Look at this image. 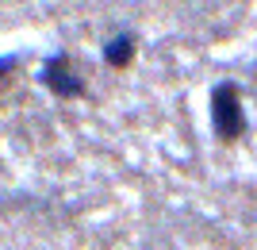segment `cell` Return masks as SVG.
Segmentation results:
<instances>
[{
	"instance_id": "cell-2",
	"label": "cell",
	"mask_w": 257,
	"mask_h": 250,
	"mask_svg": "<svg viewBox=\"0 0 257 250\" xmlns=\"http://www.w3.org/2000/svg\"><path fill=\"white\" fill-rule=\"evenodd\" d=\"M43 85L50 89L54 97H62V100H73L85 93V81H81V73L73 69V62H69V54L65 50H58V54H50L43 62Z\"/></svg>"
},
{
	"instance_id": "cell-3",
	"label": "cell",
	"mask_w": 257,
	"mask_h": 250,
	"mask_svg": "<svg viewBox=\"0 0 257 250\" xmlns=\"http://www.w3.org/2000/svg\"><path fill=\"white\" fill-rule=\"evenodd\" d=\"M104 62L111 65V69H127V65L135 62V35L123 31V35H115V39H107L104 43Z\"/></svg>"
},
{
	"instance_id": "cell-4",
	"label": "cell",
	"mask_w": 257,
	"mask_h": 250,
	"mask_svg": "<svg viewBox=\"0 0 257 250\" xmlns=\"http://www.w3.org/2000/svg\"><path fill=\"white\" fill-rule=\"evenodd\" d=\"M16 62H20V58H0V77H8L12 69H16Z\"/></svg>"
},
{
	"instance_id": "cell-1",
	"label": "cell",
	"mask_w": 257,
	"mask_h": 250,
	"mask_svg": "<svg viewBox=\"0 0 257 250\" xmlns=\"http://www.w3.org/2000/svg\"><path fill=\"white\" fill-rule=\"evenodd\" d=\"M211 131L219 142H238L246 131V108H242V89L234 81H219L211 89Z\"/></svg>"
}]
</instances>
